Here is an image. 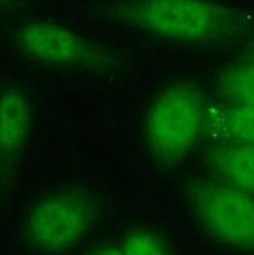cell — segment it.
I'll use <instances>...</instances> for the list:
<instances>
[{"mask_svg":"<svg viewBox=\"0 0 254 255\" xmlns=\"http://www.w3.org/2000/svg\"><path fill=\"white\" fill-rule=\"evenodd\" d=\"M102 213V201L93 191L63 188L30 207L22 223V241L42 254L71 252L94 230Z\"/></svg>","mask_w":254,"mask_h":255,"instance_id":"3","label":"cell"},{"mask_svg":"<svg viewBox=\"0 0 254 255\" xmlns=\"http://www.w3.org/2000/svg\"><path fill=\"white\" fill-rule=\"evenodd\" d=\"M250 46H251V50H253V57H254V31L251 35V41H250Z\"/></svg>","mask_w":254,"mask_h":255,"instance_id":"12","label":"cell"},{"mask_svg":"<svg viewBox=\"0 0 254 255\" xmlns=\"http://www.w3.org/2000/svg\"><path fill=\"white\" fill-rule=\"evenodd\" d=\"M187 201L209 237L228 248L254 252L253 194L222 180H198L187 188Z\"/></svg>","mask_w":254,"mask_h":255,"instance_id":"5","label":"cell"},{"mask_svg":"<svg viewBox=\"0 0 254 255\" xmlns=\"http://www.w3.org/2000/svg\"><path fill=\"white\" fill-rule=\"evenodd\" d=\"M91 14L143 36L192 46L233 41L245 28L244 13L220 0H107Z\"/></svg>","mask_w":254,"mask_h":255,"instance_id":"1","label":"cell"},{"mask_svg":"<svg viewBox=\"0 0 254 255\" xmlns=\"http://www.w3.org/2000/svg\"><path fill=\"white\" fill-rule=\"evenodd\" d=\"M217 90L226 102L254 105V57L233 63L220 71Z\"/></svg>","mask_w":254,"mask_h":255,"instance_id":"9","label":"cell"},{"mask_svg":"<svg viewBox=\"0 0 254 255\" xmlns=\"http://www.w3.org/2000/svg\"><path fill=\"white\" fill-rule=\"evenodd\" d=\"M206 164L218 180L254 194V144L225 142L206 155Z\"/></svg>","mask_w":254,"mask_h":255,"instance_id":"7","label":"cell"},{"mask_svg":"<svg viewBox=\"0 0 254 255\" xmlns=\"http://www.w3.org/2000/svg\"><path fill=\"white\" fill-rule=\"evenodd\" d=\"M33 128V110L30 97L19 86L8 85L0 97V160H2L3 186L27 149Z\"/></svg>","mask_w":254,"mask_h":255,"instance_id":"6","label":"cell"},{"mask_svg":"<svg viewBox=\"0 0 254 255\" xmlns=\"http://www.w3.org/2000/svg\"><path fill=\"white\" fill-rule=\"evenodd\" d=\"M13 39L22 57L53 69L110 74L123 66L115 50L49 19L25 20Z\"/></svg>","mask_w":254,"mask_h":255,"instance_id":"4","label":"cell"},{"mask_svg":"<svg viewBox=\"0 0 254 255\" xmlns=\"http://www.w3.org/2000/svg\"><path fill=\"white\" fill-rule=\"evenodd\" d=\"M102 252L118 255H162L170 252V245L154 230L132 229L112 245L105 246Z\"/></svg>","mask_w":254,"mask_h":255,"instance_id":"10","label":"cell"},{"mask_svg":"<svg viewBox=\"0 0 254 255\" xmlns=\"http://www.w3.org/2000/svg\"><path fill=\"white\" fill-rule=\"evenodd\" d=\"M209 107L203 91L190 83L168 86L152 99L143 141L157 168L174 169L198 147L207 133Z\"/></svg>","mask_w":254,"mask_h":255,"instance_id":"2","label":"cell"},{"mask_svg":"<svg viewBox=\"0 0 254 255\" xmlns=\"http://www.w3.org/2000/svg\"><path fill=\"white\" fill-rule=\"evenodd\" d=\"M28 0H0V3H2V9L3 11H14V9H19L22 8Z\"/></svg>","mask_w":254,"mask_h":255,"instance_id":"11","label":"cell"},{"mask_svg":"<svg viewBox=\"0 0 254 255\" xmlns=\"http://www.w3.org/2000/svg\"><path fill=\"white\" fill-rule=\"evenodd\" d=\"M207 133L223 142L254 144V105L231 102L211 105Z\"/></svg>","mask_w":254,"mask_h":255,"instance_id":"8","label":"cell"}]
</instances>
